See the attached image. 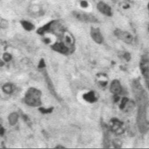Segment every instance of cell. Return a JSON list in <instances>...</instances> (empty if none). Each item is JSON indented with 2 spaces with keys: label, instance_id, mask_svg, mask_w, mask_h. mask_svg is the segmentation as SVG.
<instances>
[{
  "label": "cell",
  "instance_id": "1",
  "mask_svg": "<svg viewBox=\"0 0 149 149\" xmlns=\"http://www.w3.org/2000/svg\"><path fill=\"white\" fill-rule=\"evenodd\" d=\"M133 90L139 107L137 117L138 125L139 131L142 134H145L148 128L146 119V109L148 104V97L140 84L135 85L133 87Z\"/></svg>",
  "mask_w": 149,
  "mask_h": 149
},
{
  "label": "cell",
  "instance_id": "2",
  "mask_svg": "<svg viewBox=\"0 0 149 149\" xmlns=\"http://www.w3.org/2000/svg\"><path fill=\"white\" fill-rule=\"evenodd\" d=\"M41 91L35 88H30L25 95V102L32 107L39 106L41 104Z\"/></svg>",
  "mask_w": 149,
  "mask_h": 149
},
{
  "label": "cell",
  "instance_id": "3",
  "mask_svg": "<svg viewBox=\"0 0 149 149\" xmlns=\"http://www.w3.org/2000/svg\"><path fill=\"white\" fill-rule=\"evenodd\" d=\"M73 16L75 17L77 19L85 22H92V23H95L97 22V19L91 15L81 12L79 11H74L73 12Z\"/></svg>",
  "mask_w": 149,
  "mask_h": 149
},
{
  "label": "cell",
  "instance_id": "4",
  "mask_svg": "<svg viewBox=\"0 0 149 149\" xmlns=\"http://www.w3.org/2000/svg\"><path fill=\"white\" fill-rule=\"evenodd\" d=\"M114 33L118 39L122 40L126 43H131L133 41L132 36L127 32H124L119 29H117L114 32Z\"/></svg>",
  "mask_w": 149,
  "mask_h": 149
},
{
  "label": "cell",
  "instance_id": "5",
  "mask_svg": "<svg viewBox=\"0 0 149 149\" xmlns=\"http://www.w3.org/2000/svg\"><path fill=\"white\" fill-rule=\"evenodd\" d=\"M90 34L92 39L96 43L98 44H101L103 42V37L99 28H91L90 31Z\"/></svg>",
  "mask_w": 149,
  "mask_h": 149
},
{
  "label": "cell",
  "instance_id": "6",
  "mask_svg": "<svg viewBox=\"0 0 149 149\" xmlns=\"http://www.w3.org/2000/svg\"><path fill=\"white\" fill-rule=\"evenodd\" d=\"M98 10L103 14L106 16H111L112 15V10L111 7L103 2H100L97 4Z\"/></svg>",
  "mask_w": 149,
  "mask_h": 149
},
{
  "label": "cell",
  "instance_id": "7",
  "mask_svg": "<svg viewBox=\"0 0 149 149\" xmlns=\"http://www.w3.org/2000/svg\"><path fill=\"white\" fill-rule=\"evenodd\" d=\"M52 48L54 50L62 54H67L69 51V49L67 46L62 43H55L52 46Z\"/></svg>",
  "mask_w": 149,
  "mask_h": 149
},
{
  "label": "cell",
  "instance_id": "8",
  "mask_svg": "<svg viewBox=\"0 0 149 149\" xmlns=\"http://www.w3.org/2000/svg\"><path fill=\"white\" fill-rule=\"evenodd\" d=\"M122 90V87L120 85V83L118 81L115 80L113 82L111 83V86H110V91L114 93V94H118Z\"/></svg>",
  "mask_w": 149,
  "mask_h": 149
},
{
  "label": "cell",
  "instance_id": "9",
  "mask_svg": "<svg viewBox=\"0 0 149 149\" xmlns=\"http://www.w3.org/2000/svg\"><path fill=\"white\" fill-rule=\"evenodd\" d=\"M83 99L89 103H94L97 100L95 93L93 91H90L85 94L83 95Z\"/></svg>",
  "mask_w": 149,
  "mask_h": 149
},
{
  "label": "cell",
  "instance_id": "10",
  "mask_svg": "<svg viewBox=\"0 0 149 149\" xmlns=\"http://www.w3.org/2000/svg\"><path fill=\"white\" fill-rule=\"evenodd\" d=\"M17 118H18V115L16 113H12L9 116V122L10 123V124L11 125H14L17 121Z\"/></svg>",
  "mask_w": 149,
  "mask_h": 149
},
{
  "label": "cell",
  "instance_id": "11",
  "mask_svg": "<svg viewBox=\"0 0 149 149\" xmlns=\"http://www.w3.org/2000/svg\"><path fill=\"white\" fill-rule=\"evenodd\" d=\"M21 23H22V25L23 26V27L27 30H32L34 28V26L33 24H32L31 23L27 22V21H22Z\"/></svg>",
  "mask_w": 149,
  "mask_h": 149
},
{
  "label": "cell",
  "instance_id": "12",
  "mask_svg": "<svg viewBox=\"0 0 149 149\" xmlns=\"http://www.w3.org/2000/svg\"><path fill=\"white\" fill-rule=\"evenodd\" d=\"M3 91L7 94H10L13 91L12 86L11 84H6L3 87Z\"/></svg>",
  "mask_w": 149,
  "mask_h": 149
},
{
  "label": "cell",
  "instance_id": "13",
  "mask_svg": "<svg viewBox=\"0 0 149 149\" xmlns=\"http://www.w3.org/2000/svg\"><path fill=\"white\" fill-rule=\"evenodd\" d=\"M52 109H53V108H47V109H46V108H39V110L42 112V113H44V114L51 113Z\"/></svg>",
  "mask_w": 149,
  "mask_h": 149
},
{
  "label": "cell",
  "instance_id": "14",
  "mask_svg": "<svg viewBox=\"0 0 149 149\" xmlns=\"http://www.w3.org/2000/svg\"><path fill=\"white\" fill-rule=\"evenodd\" d=\"M3 59L5 61H9L12 59V57H11V55L9 54L5 53V54H4Z\"/></svg>",
  "mask_w": 149,
  "mask_h": 149
},
{
  "label": "cell",
  "instance_id": "15",
  "mask_svg": "<svg viewBox=\"0 0 149 149\" xmlns=\"http://www.w3.org/2000/svg\"><path fill=\"white\" fill-rule=\"evenodd\" d=\"M127 101H128V99H125V98H124V99L122 100V101L121 104V108L122 107V108H123L125 107V105Z\"/></svg>",
  "mask_w": 149,
  "mask_h": 149
},
{
  "label": "cell",
  "instance_id": "16",
  "mask_svg": "<svg viewBox=\"0 0 149 149\" xmlns=\"http://www.w3.org/2000/svg\"><path fill=\"white\" fill-rule=\"evenodd\" d=\"M45 66V64H44V61H43V60H42L40 61V64H39V67L40 68H43Z\"/></svg>",
  "mask_w": 149,
  "mask_h": 149
},
{
  "label": "cell",
  "instance_id": "17",
  "mask_svg": "<svg viewBox=\"0 0 149 149\" xmlns=\"http://www.w3.org/2000/svg\"><path fill=\"white\" fill-rule=\"evenodd\" d=\"M4 133V129L3 128H0V135H3Z\"/></svg>",
  "mask_w": 149,
  "mask_h": 149
},
{
  "label": "cell",
  "instance_id": "18",
  "mask_svg": "<svg viewBox=\"0 0 149 149\" xmlns=\"http://www.w3.org/2000/svg\"><path fill=\"white\" fill-rule=\"evenodd\" d=\"M81 5H82V7H87V3L86 1H82V2L81 3Z\"/></svg>",
  "mask_w": 149,
  "mask_h": 149
},
{
  "label": "cell",
  "instance_id": "19",
  "mask_svg": "<svg viewBox=\"0 0 149 149\" xmlns=\"http://www.w3.org/2000/svg\"><path fill=\"white\" fill-rule=\"evenodd\" d=\"M56 148H64V147H63V146H58L57 147H56Z\"/></svg>",
  "mask_w": 149,
  "mask_h": 149
},
{
  "label": "cell",
  "instance_id": "20",
  "mask_svg": "<svg viewBox=\"0 0 149 149\" xmlns=\"http://www.w3.org/2000/svg\"><path fill=\"white\" fill-rule=\"evenodd\" d=\"M3 65H4V62L0 60V66H2Z\"/></svg>",
  "mask_w": 149,
  "mask_h": 149
},
{
  "label": "cell",
  "instance_id": "21",
  "mask_svg": "<svg viewBox=\"0 0 149 149\" xmlns=\"http://www.w3.org/2000/svg\"><path fill=\"white\" fill-rule=\"evenodd\" d=\"M148 10H149V3H148Z\"/></svg>",
  "mask_w": 149,
  "mask_h": 149
},
{
  "label": "cell",
  "instance_id": "22",
  "mask_svg": "<svg viewBox=\"0 0 149 149\" xmlns=\"http://www.w3.org/2000/svg\"><path fill=\"white\" fill-rule=\"evenodd\" d=\"M148 30H149V28H148Z\"/></svg>",
  "mask_w": 149,
  "mask_h": 149
}]
</instances>
